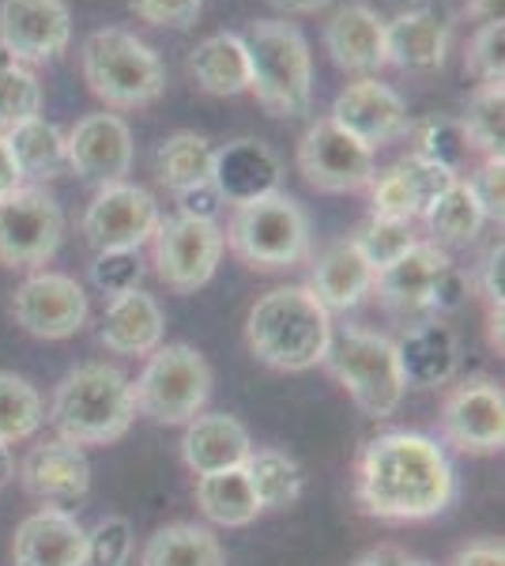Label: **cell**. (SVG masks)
I'll return each mask as SVG.
<instances>
[{
    "label": "cell",
    "instance_id": "cell-1",
    "mask_svg": "<svg viewBox=\"0 0 505 566\" xmlns=\"http://www.w3.org/2000/svg\"><path fill=\"white\" fill-rule=\"evenodd\" d=\"M355 495L378 522H427L456 502V472L434 438L389 431L366 442Z\"/></svg>",
    "mask_w": 505,
    "mask_h": 566
},
{
    "label": "cell",
    "instance_id": "cell-2",
    "mask_svg": "<svg viewBox=\"0 0 505 566\" xmlns=\"http://www.w3.org/2000/svg\"><path fill=\"white\" fill-rule=\"evenodd\" d=\"M333 340V314L309 287H275L245 317V344L264 367L302 374L325 363Z\"/></svg>",
    "mask_w": 505,
    "mask_h": 566
},
{
    "label": "cell",
    "instance_id": "cell-3",
    "mask_svg": "<svg viewBox=\"0 0 505 566\" xmlns=\"http://www.w3.org/2000/svg\"><path fill=\"white\" fill-rule=\"evenodd\" d=\"M136 419L133 381L109 363H84L53 389L50 423L72 446H109L128 434Z\"/></svg>",
    "mask_w": 505,
    "mask_h": 566
},
{
    "label": "cell",
    "instance_id": "cell-4",
    "mask_svg": "<svg viewBox=\"0 0 505 566\" xmlns=\"http://www.w3.org/2000/svg\"><path fill=\"white\" fill-rule=\"evenodd\" d=\"M250 53V91L272 117H302L314 103L309 42L287 20H256L242 34Z\"/></svg>",
    "mask_w": 505,
    "mask_h": 566
},
{
    "label": "cell",
    "instance_id": "cell-5",
    "mask_svg": "<svg viewBox=\"0 0 505 566\" xmlns=\"http://www.w3.org/2000/svg\"><path fill=\"white\" fill-rule=\"evenodd\" d=\"M84 80L91 95L114 109L151 106L167 87L159 53L125 27H103L84 42Z\"/></svg>",
    "mask_w": 505,
    "mask_h": 566
},
{
    "label": "cell",
    "instance_id": "cell-6",
    "mask_svg": "<svg viewBox=\"0 0 505 566\" xmlns=\"http://www.w3.org/2000/svg\"><path fill=\"white\" fill-rule=\"evenodd\" d=\"M223 245L256 272H283L309 261V219L287 193L238 205L223 231Z\"/></svg>",
    "mask_w": 505,
    "mask_h": 566
},
{
    "label": "cell",
    "instance_id": "cell-7",
    "mask_svg": "<svg viewBox=\"0 0 505 566\" xmlns=\"http://www.w3.org/2000/svg\"><path fill=\"white\" fill-rule=\"evenodd\" d=\"M320 367L336 374V381L351 392L358 412L370 419H389L403 400V374L397 363V348L389 336L370 333V328H333L328 355Z\"/></svg>",
    "mask_w": 505,
    "mask_h": 566
},
{
    "label": "cell",
    "instance_id": "cell-8",
    "mask_svg": "<svg viewBox=\"0 0 505 566\" xmlns=\"http://www.w3.org/2000/svg\"><path fill=\"white\" fill-rule=\"evenodd\" d=\"M211 397V367L189 344H159L133 386V405L155 423H189Z\"/></svg>",
    "mask_w": 505,
    "mask_h": 566
},
{
    "label": "cell",
    "instance_id": "cell-9",
    "mask_svg": "<svg viewBox=\"0 0 505 566\" xmlns=\"http://www.w3.org/2000/svg\"><path fill=\"white\" fill-rule=\"evenodd\" d=\"M64 242V212L42 186H20L0 197V264L39 269L57 258Z\"/></svg>",
    "mask_w": 505,
    "mask_h": 566
},
{
    "label": "cell",
    "instance_id": "cell-10",
    "mask_svg": "<svg viewBox=\"0 0 505 566\" xmlns=\"http://www.w3.org/2000/svg\"><path fill=\"white\" fill-rule=\"evenodd\" d=\"M223 250V227L215 219H192L178 212L173 219H159L151 234L155 272L173 295H192L204 287L215 276Z\"/></svg>",
    "mask_w": 505,
    "mask_h": 566
},
{
    "label": "cell",
    "instance_id": "cell-11",
    "mask_svg": "<svg viewBox=\"0 0 505 566\" xmlns=\"http://www.w3.org/2000/svg\"><path fill=\"white\" fill-rule=\"evenodd\" d=\"M298 170L320 193H358L378 175L374 151L347 136L333 117H320L298 140Z\"/></svg>",
    "mask_w": 505,
    "mask_h": 566
},
{
    "label": "cell",
    "instance_id": "cell-12",
    "mask_svg": "<svg viewBox=\"0 0 505 566\" xmlns=\"http://www.w3.org/2000/svg\"><path fill=\"white\" fill-rule=\"evenodd\" d=\"M159 200L144 186L133 181H114V186H98L84 212V239L103 250H140L151 242L155 227H159Z\"/></svg>",
    "mask_w": 505,
    "mask_h": 566
},
{
    "label": "cell",
    "instance_id": "cell-13",
    "mask_svg": "<svg viewBox=\"0 0 505 566\" xmlns=\"http://www.w3.org/2000/svg\"><path fill=\"white\" fill-rule=\"evenodd\" d=\"M12 317L39 340H69L87 325V291L64 272H34L12 295Z\"/></svg>",
    "mask_w": 505,
    "mask_h": 566
},
{
    "label": "cell",
    "instance_id": "cell-14",
    "mask_svg": "<svg viewBox=\"0 0 505 566\" xmlns=\"http://www.w3.org/2000/svg\"><path fill=\"white\" fill-rule=\"evenodd\" d=\"M72 12L64 0H0V53L42 65L69 50Z\"/></svg>",
    "mask_w": 505,
    "mask_h": 566
},
{
    "label": "cell",
    "instance_id": "cell-15",
    "mask_svg": "<svg viewBox=\"0 0 505 566\" xmlns=\"http://www.w3.org/2000/svg\"><path fill=\"white\" fill-rule=\"evenodd\" d=\"M442 431L461 453H498L505 446V392L498 381L472 378L442 405Z\"/></svg>",
    "mask_w": 505,
    "mask_h": 566
},
{
    "label": "cell",
    "instance_id": "cell-16",
    "mask_svg": "<svg viewBox=\"0 0 505 566\" xmlns=\"http://www.w3.org/2000/svg\"><path fill=\"white\" fill-rule=\"evenodd\" d=\"M333 122L347 136H355L362 148H381V144L397 140L411 129L408 103L392 91L389 84H381L378 76H366L347 84L333 103Z\"/></svg>",
    "mask_w": 505,
    "mask_h": 566
},
{
    "label": "cell",
    "instance_id": "cell-17",
    "mask_svg": "<svg viewBox=\"0 0 505 566\" xmlns=\"http://www.w3.org/2000/svg\"><path fill=\"white\" fill-rule=\"evenodd\" d=\"M64 140H69V170L95 186L125 181L133 170V129L117 114H87Z\"/></svg>",
    "mask_w": 505,
    "mask_h": 566
},
{
    "label": "cell",
    "instance_id": "cell-18",
    "mask_svg": "<svg viewBox=\"0 0 505 566\" xmlns=\"http://www.w3.org/2000/svg\"><path fill=\"white\" fill-rule=\"evenodd\" d=\"M453 269L449 253L438 242H415L411 250H403L397 261L385 264L374 276V291L378 303L389 314L400 317H419L430 310V295H434V283L442 280V272Z\"/></svg>",
    "mask_w": 505,
    "mask_h": 566
},
{
    "label": "cell",
    "instance_id": "cell-19",
    "mask_svg": "<svg viewBox=\"0 0 505 566\" xmlns=\"http://www.w3.org/2000/svg\"><path fill=\"white\" fill-rule=\"evenodd\" d=\"M20 480L34 499L45 506H76L91 491V461L84 446H72L64 438L34 446L20 464Z\"/></svg>",
    "mask_w": 505,
    "mask_h": 566
},
{
    "label": "cell",
    "instance_id": "cell-20",
    "mask_svg": "<svg viewBox=\"0 0 505 566\" xmlns=\"http://www.w3.org/2000/svg\"><path fill=\"white\" fill-rule=\"evenodd\" d=\"M283 167L264 140H234L215 151L211 163V189L223 205H250V200L280 193Z\"/></svg>",
    "mask_w": 505,
    "mask_h": 566
},
{
    "label": "cell",
    "instance_id": "cell-21",
    "mask_svg": "<svg viewBox=\"0 0 505 566\" xmlns=\"http://www.w3.org/2000/svg\"><path fill=\"white\" fill-rule=\"evenodd\" d=\"M87 555V528L76 514L57 506H45L39 514L23 517L12 541L15 566H84Z\"/></svg>",
    "mask_w": 505,
    "mask_h": 566
},
{
    "label": "cell",
    "instance_id": "cell-22",
    "mask_svg": "<svg viewBox=\"0 0 505 566\" xmlns=\"http://www.w3.org/2000/svg\"><path fill=\"white\" fill-rule=\"evenodd\" d=\"M397 348V363L403 374V386L434 389L453 381L456 367H461V340L442 322H415L392 340Z\"/></svg>",
    "mask_w": 505,
    "mask_h": 566
},
{
    "label": "cell",
    "instance_id": "cell-23",
    "mask_svg": "<svg viewBox=\"0 0 505 566\" xmlns=\"http://www.w3.org/2000/svg\"><path fill=\"white\" fill-rule=\"evenodd\" d=\"M325 50L344 72L355 76H378L385 61V20L366 4H347L325 27Z\"/></svg>",
    "mask_w": 505,
    "mask_h": 566
},
{
    "label": "cell",
    "instance_id": "cell-24",
    "mask_svg": "<svg viewBox=\"0 0 505 566\" xmlns=\"http://www.w3.org/2000/svg\"><path fill=\"white\" fill-rule=\"evenodd\" d=\"M167 336V314L148 291H125L114 295L98 325V340L114 355H151Z\"/></svg>",
    "mask_w": 505,
    "mask_h": 566
},
{
    "label": "cell",
    "instance_id": "cell-25",
    "mask_svg": "<svg viewBox=\"0 0 505 566\" xmlns=\"http://www.w3.org/2000/svg\"><path fill=\"white\" fill-rule=\"evenodd\" d=\"M253 453V438L227 412H200L186 423V438H181V458L197 476L208 472L242 469L245 458Z\"/></svg>",
    "mask_w": 505,
    "mask_h": 566
},
{
    "label": "cell",
    "instance_id": "cell-26",
    "mask_svg": "<svg viewBox=\"0 0 505 566\" xmlns=\"http://www.w3.org/2000/svg\"><path fill=\"white\" fill-rule=\"evenodd\" d=\"M449 50V23L430 8L400 12L385 23V61L403 72H430L442 69Z\"/></svg>",
    "mask_w": 505,
    "mask_h": 566
},
{
    "label": "cell",
    "instance_id": "cell-27",
    "mask_svg": "<svg viewBox=\"0 0 505 566\" xmlns=\"http://www.w3.org/2000/svg\"><path fill=\"white\" fill-rule=\"evenodd\" d=\"M374 276L378 272L366 264L362 253L355 250L351 239L333 242L325 253L314 261V276H309V291L317 295V303L333 314V310H355L366 295L374 291Z\"/></svg>",
    "mask_w": 505,
    "mask_h": 566
},
{
    "label": "cell",
    "instance_id": "cell-28",
    "mask_svg": "<svg viewBox=\"0 0 505 566\" xmlns=\"http://www.w3.org/2000/svg\"><path fill=\"white\" fill-rule=\"evenodd\" d=\"M189 72L204 95L231 98L250 91V53L242 34H211L189 53Z\"/></svg>",
    "mask_w": 505,
    "mask_h": 566
},
{
    "label": "cell",
    "instance_id": "cell-29",
    "mask_svg": "<svg viewBox=\"0 0 505 566\" xmlns=\"http://www.w3.org/2000/svg\"><path fill=\"white\" fill-rule=\"evenodd\" d=\"M4 140L23 178L53 181L69 170V140H64V133L53 122H45L42 114L4 129Z\"/></svg>",
    "mask_w": 505,
    "mask_h": 566
},
{
    "label": "cell",
    "instance_id": "cell-30",
    "mask_svg": "<svg viewBox=\"0 0 505 566\" xmlns=\"http://www.w3.org/2000/svg\"><path fill=\"white\" fill-rule=\"evenodd\" d=\"M197 506L211 525H223V528H245L256 522V514H264L245 469L197 476Z\"/></svg>",
    "mask_w": 505,
    "mask_h": 566
},
{
    "label": "cell",
    "instance_id": "cell-31",
    "mask_svg": "<svg viewBox=\"0 0 505 566\" xmlns=\"http://www.w3.org/2000/svg\"><path fill=\"white\" fill-rule=\"evenodd\" d=\"M140 566H227V552L211 528L178 522V525H162L144 544Z\"/></svg>",
    "mask_w": 505,
    "mask_h": 566
},
{
    "label": "cell",
    "instance_id": "cell-32",
    "mask_svg": "<svg viewBox=\"0 0 505 566\" xmlns=\"http://www.w3.org/2000/svg\"><path fill=\"white\" fill-rule=\"evenodd\" d=\"M211 163H215V148L200 133H173L159 144L155 155V175L170 193H186V189L208 186Z\"/></svg>",
    "mask_w": 505,
    "mask_h": 566
},
{
    "label": "cell",
    "instance_id": "cell-33",
    "mask_svg": "<svg viewBox=\"0 0 505 566\" xmlns=\"http://www.w3.org/2000/svg\"><path fill=\"white\" fill-rule=\"evenodd\" d=\"M427 227L430 234H434V242H445V245H467L480 239L486 216L480 208V200H475L472 186L467 181L456 178L453 186L445 189L442 197L434 200V205L427 208Z\"/></svg>",
    "mask_w": 505,
    "mask_h": 566
},
{
    "label": "cell",
    "instance_id": "cell-34",
    "mask_svg": "<svg viewBox=\"0 0 505 566\" xmlns=\"http://www.w3.org/2000/svg\"><path fill=\"white\" fill-rule=\"evenodd\" d=\"M242 469H245V476H250V488L256 502H261V510L291 506V502L302 495V483H306L298 461L280 450H253Z\"/></svg>",
    "mask_w": 505,
    "mask_h": 566
},
{
    "label": "cell",
    "instance_id": "cell-35",
    "mask_svg": "<svg viewBox=\"0 0 505 566\" xmlns=\"http://www.w3.org/2000/svg\"><path fill=\"white\" fill-rule=\"evenodd\" d=\"M45 423L42 392L20 374L0 370V442H27Z\"/></svg>",
    "mask_w": 505,
    "mask_h": 566
},
{
    "label": "cell",
    "instance_id": "cell-36",
    "mask_svg": "<svg viewBox=\"0 0 505 566\" xmlns=\"http://www.w3.org/2000/svg\"><path fill=\"white\" fill-rule=\"evenodd\" d=\"M461 129L467 136L475 151L486 155H502L505 144V80L494 84H480L467 98V109L461 117Z\"/></svg>",
    "mask_w": 505,
    "mask_h": 566
},
{
    "label": "cell",
    "instance_id": "cell-37",
    "mask_svg": "<svg viewBox=\"0 0 505 566\" xmlns=\"http://www.w3.org/2000/svg\"><path fill=\"white\" fill-rule=\"evenodd\" d=\"M42 114V84L31 69L0 53V133Z\"/></svg>",
    "mask_w": 505,
    "mask_h": 566
},
{
    "label": "cell",
    "instance_id": "cell-38",
    "mask_svg": "<svg viewBox=\"0 0 505 566\" xmlns=\"http://www.w3.org/2000/svg\"><path fill=\"white\" fill-rule=\"evenodd\" d=\"M351 242H355V250L366 258V264H370L374 272H381L385 264H392L403 250H411V245H415V234H411V223L370 216L362 227H358V234Z\"/></svg>",
    "mask_w": 505,
    "mask_h": 566
},
{
    "label": "cell",
    "instance_id": "cell-39",
    "mask_svg": "<svg viewBox=\"0 0 505 566\" xmlns=\"http://www.w3.org/2000/svg\"><path fill=\"white\" fill-rule=\"evenodd\" d=\"M370 208L381 219H400V223H415L422 219V197L415 193V186L408 181L400 167H389L385 175H374L370 181Z\"/></svg>",
    "mask_w": 505,
    "mask_h": 566
},
{
    "label": "cell",
    "instance_id": "cell-40",
    "mask_svg": "<svg viewBox=\"0 0 505 566\" xmlns=\"http://www.w3.org/2000/svg\"><path fill=\"white\" fill-rule=\"evenodd\" d=\"M415 151L422 155V159H430V163H438V167L461 175V167H464L467 151H472V144H467L461 122L438 117V122H427L419 129V148Z\"/></svg>",
    "mask_w": 505,
    "mask_h": 566
},
{
    "label": "cell",
    "instance_id": "cell-41",
    "mask_svg": "<svg viewBox=\"0 0 505 566\" xmlns=\"http://www.w3.org/2000/svg\"><path fill=\"white\" fill-rule=\"evenodd\" d=\"M464 72L480 84L505 80V20L502 23H480L464 50Z\"/></svg>",
    "mask_w": 505,
    "mask_h": 566
},
{
    "label": "cell",
    "instance_id": "cell-42",
    "mask_svg": "<svg viewBox=\"0 0 505 566\" xmlns=\"http://www.w3.org/2000/svg\"><path fill=\"white\" fill-rule=\"evenodd\" d=\"M140 276H144L140 250H103L91 261V283L98 291H106L109 298L136 291L140 287Z\"/></svg>",
    "mask_w": 505,
    "mask_h": 566
},
{
    "label": "cell",
    "instance_id": "cell-43",
    "mask_svg": "<svg viewBox=\"0 0 505 566\" xmlns=\"http://www.w3.org/2000/svg\"><path fill=\"white\" fill-rule=\"evenodd\" d=\"M133 559V525L125 517H103L87 533L84 566H128Z\"/></svg>",
    "mask_w": 505,
    "mask_h": 566
},
{
    "label": "cell",
    "instance_id": "cell-44",
    "mask_svg": "<svg viewBox=\"0 0 505 566\" xmlns=\"http://www.w3.org/2000/svg\"><path fill=\"white\" fill-rule=\"evenodd\" d=\"M200 4H204V0H128L136 20H144L151 27H173V31H186V27L197 23Z\"/></svg>",
    "mask_w": 505,
    "mask_h": 566
},
{
    "label": "cell",
    "instance_id": "cell-45",
    "mask_svg": "<svg viewBox=\"0 0 505 566\" xmlns=\"http://www.w3.org/2000/svg\"><path fill=\"white\" fill-rule=\"evenodd\" d=\"M467 186H472L475 200H480L483 216L498 219L502 223V216H505V163H502V155H486L483 167L475 170Z\"/></svg>",
    "mask_w": 505,
    "mask_h": 566
},
{
    "label": "cell",
    "instance_id": "cell-46",
    "mask_svg": "<svg viewBox=\"0 0 505 566\" xmlns=\"http://www.w3.org/2000/svg\"><path fill=\"white\" fill-rule=\"evenodd\" d=\"M480 287H483L486 303L494 306V325H498V333H502V303H505V245H502V239L486 250L483 269H480Z\"/></svg>",
    "mask_w": 505,
    "mask_h": 566
},
{
    "label": "cell",
    "instance_id": "cell-47",
    "mask_svg": "<svg viewBox=\"0 0 505 566\" xmlns=\"http://www.w3.org/2000/svg\"><path fill=\"white\" fill-rule=\"evenodd\" d=\"M467 276L461 269H445L442 272V280L434 283V295H430V310H438V314H453V310H461L464 306V298H467Z\"/></svg>",
    "mask_w": 505,
    "mask_h": 566
},
{
    "label": "cell",
    "instance_id": "cell-48",
    "mask_svg": "<svg viewBox=\"0 0 505 566\" xmlns=\"http://www.w3.org/2000/svg\"><path fill=\"white\" fill-rule=\"evenodd\" d=\"M178 205H181V216H192V219H215L219 208H223V200L219 193L208 186H197V189H186V193H178Z\"/></svg>",
    "mask_w": 505,
    "mask_h": 566
},
{
    "label": "cell",
    "instance_id": "cell-49",
    "mask_svg": "<svg viewBox=\"0 0 505 566\" xmlns=\"http://www.w3.org/2000/svg\"><path fill=\"white\" fill-rule=\"evenodd\" d=\"M449 566H505L502 541H472L453 555Z\"/></svg>",
    "mask_w": 505,
    "mask_h": 566
},
{
    "label": "cell",
    "instance_id": "cell-50",
    "mask_svg": "<svg viewBox=\"0 0 505 566\" xmlns=\"http://www.w3.org/2000/svg\"><path fill=\"white\" fill-rule=\"evenodd\" d=\"M408 563V552L397 544H381V547H370L366 555H358L351 566H403Z\"/></svg>",
    "mask_w": 505,
    "mask_h": 566
},
{
    "label": "cell",
    "instance_id": "cell-51",
    "mask_svg": "<svg viewBox=\"0 0 505 566\" xmlns=\"http://www.w3.org/2000/svg\"><path fill=\"white\" fill-rule=\"evenodd\" d=\"M20 186H23V175H20V167H15L12 151H8L4 133H0V197L12 193V189H20Z\"/></svg>",
    "mask_w": 505,
    "mask_h": 566
},
{
    "label": "cell",
    "instance_id": "cell-52",
    "mask_svg": "<svg viewBox=\"0 0 505 566\" xmlns=\"http://www.w3.org/2000/svg\"><path fill=\"white\" fill-rule=\"evenodd\" d=\"M502 4H505V0H467L464 15H467V20H475V23H502L505 20Z\"/></svg>",
    "mask_w": 505,
    "mask_h": 566
},
{
    "label": "cell",
    "instance_id": "cell-53",
    "mask_svg": "<svg viewBox=\"0 0 505 566\" xmlns=\"http://www.w3.org/2000/svg\"><path fill=\"white\" fill-rule=\"evenodd\" d=\"M328 0H272V8H280L283 15H314Z\"/></svg>",
    "mask_w": 505,
    "mask_h": 566
},
{
    "label": "cell",
    "instance_id": "cell-54",
    "mask_svg": "<svg viewBox=\"0 0 505 566\" xmlns=\"http://www.w3.org/2000/svg\"><path fill=\"white\" fill-rule=\"evenodd\" d=\"M12 480H15V461H12V450H8V446L0 442V491H4Z\"/></svg>",
    "mask_w": 505,
    "mask_h": 566
},
{
    "label": "cell",
    "instance_id": "cell-55",
    "mask_svg": "<svg viewBox=\"0 0 505 566\" xmlns=\"http://www.w3.org/2000/svg\"><path fill=\"white\" fill-rule=\"evenodd\" d=\"M403 566H434V563H427V559H408Z\"/></svg>",
    "mask_w": 505,
    "mask_h": 566
}]
</instances>
